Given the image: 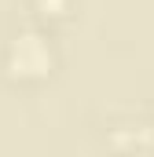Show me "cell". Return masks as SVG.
<instances>
[{
  "instance_id": "6da1fadb",
  "label": "cell",
  "mask_w": 154,
  "mask_h": 157,
  "mask_svg": "<svg viewBox=\"0 0 154 157\" xmlns=\"http://www.w3.org/2000/svg\"><path fill=\"white\" fill-rule=\"evenodd\" d=\"M11 59L22 73H40V70H48V44L33 33H22L11 44Z\"/></svg>"
}]
</instances>
